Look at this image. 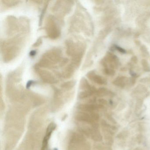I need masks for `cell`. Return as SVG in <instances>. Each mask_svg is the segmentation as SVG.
Instances as JSON below:
<instances>
[{
	"label": "cell",
	"mask_w": 150,
	"mask_h": 150,
	"mask_svg": "<svg viewBox=\"0 0 150 150\" xmlns=\"http://www.w3.org/2000/svg\"><path fill=\"white\" fill-rule=\"evenodd\" d=\"M87 76L90 80H92L95 82L98 83V84H103L105 83V81L104 79H103L101 76L96 74L93 71L89 72V73H88Z\"/></svg>",
	"instance_id": "5b68a950"
},
{
	"label": "cell",
	"mask_w": 150,
	"mask_h": 150,
	"mask_svg": "<svg viewBox=\"0 0 150 150\" xmlns=\"http://www.w3.org/2000/svg\"><path fill=\"white\" fill-rule=\"evenodd\" d=\"M115 47L116 49H117V51H119V52H121V53H125V52H126L125 50H124V49H123V48L120 47H119V46H115Z\"/></svg>",
	"instance_id": "8992f818"
},
{
	"label": "cell",
	"mask_w": 150,
	"mask_h": 150,
	"mask_svg": "<svg viewBox=\"0 0 150 150\" xmlns=\"http://www.w3.org/2000/svg\"><path fill=\"white\" fill-rule=\"evenodd\" d=\"M56 127V125L54 123H51L48 125L47 130H46V133H45L44 138L41 150H46L47 147L48 141H49V138L51 137V134L52 133V132L55 130Z\"/></svg>",
	"instance_id": "3957f363"
},
{
	"label": "cell",
	"mask_w": 150,
	"mask_h": 150,
	"mask_svg": "<svg viewBox=\"0 0 150 150\" xmlns=\"http://www.w3.org/2000/svg\"><path fill=\"white\" fill-rule=\"evenodd\" d=\"M36 54V52L35 50H33V51H31V52H30V56H34Z\"/></svg>",
	"instance_id": "ba28073f"
},
{
	"label": "cell",
	"mask_w": 150,
	"mask_h": 150,
	"mask_svg": "<svg viewBox=\"0 0 150 150\" xmlns=\"http://www.w3.org/2000/svg\"><path fill=\"white\" fill-rule=\"evenodd\" d=\"M38 73L39 74L43 80L49 83H54L57 82L56 79L54 77L52 74L44 70H38Z\"/></svg>",
	"instance_id": "277c9868"
},
{
	"label": "cell",
	"mask_w": 150,
	"mask_h": 150,
	"mask_svg": "<svg viewBox=\"0 0 150 150\" xmlns=\"http://www.w3.org/2000/svg\"><path fill=\"white\" fill-rule=\"evenodd\" d=\"M45 27L48 35L49 38L52 39H56L60 36V30L57 27L53 19L50 17L47 20Z\"/></svg>",
	"instance_id": "7a4b0ae2"
},
{
	"label": "cell",
	"mask_w": 150,
	"mask_h": 150,
	"mask_svg": "<svg viewBox=\"0 0 150 150\" xmlns=\"http://www.w3.org/2000/svg\"><path fill=\"white\" fill-rule=\"evenodd\" d=\"M41 42H42V40H41V39L39 38L35 43L33 46L34 47H38V46L41 44Z\"/></svg>",
	"instance_id": "52a82bcc"
},
{
	"label": "cell",
	"mask_w": 150,
	"mask_h": 150,
	"mask_svg": "<svg viewBox=\"0 0 150 150\" xmlns=\"http://www.w3.org/2000/svg\"><path fill=\"white\" fill-rule=\"evenodd\" d=\"M60 51L52 49L46 52L42 57L38 63L39 66H51L60 61L61 58Z\"/></svg>",
	"instance_id": "6da1fadb"
}]
</instances>
